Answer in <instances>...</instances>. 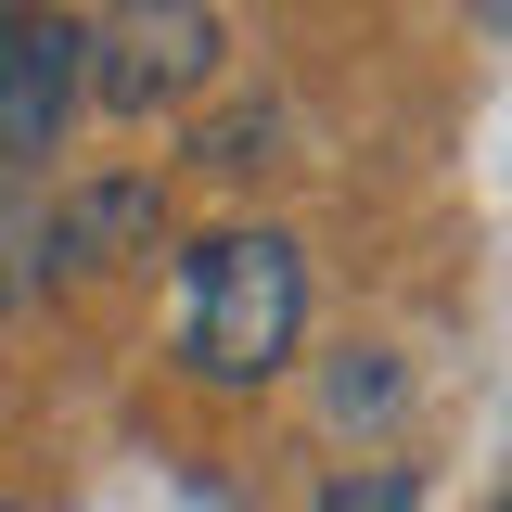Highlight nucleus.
Masks as SVG:
<instances>
[{
	"mask_svg": "<svg viewBox=\"0 0 512 512\" xmlns=\"http://www.w3.org/2000/svg\"><path fill=\"white\" fill-rule=\"evenodd\" d=\"M295 333H308V256L295 231H205L180 256V372L218 384V397H244L295 359Z\"/></svg>",
	"mask_w": 512,
	"mask_h": 512,
	"instance_id": "f257e3e1",
	"label": "nucleus"
},
{
	"mask_svg": "<svg viewBox=\"0 0 512 512\" xmlns=\"http://www.w3.org/2000/svg\"><path fill=\"white\" fill-rule=\"evenodd\" d=\"M218 64H231V26H218L205 0H141V13H103V26H90V90H103L116 116L192 103Z\"/></svg>",
	"mask_w": 512,
	"mask_h": 512,
	"instance_id": "f03ea898",
	"label": "nucleus"
},
{
	"mask_svg": "<svg viewBox=\"0 0 512 512\" xmlns=\"http://www.w3.org/2000/svg\"><path fill=\"white\" fill-rule=\"evenodd\" d=\"M90 90V26L77 13H0V180L52 167Z\"/></svg>",
	"mask_w": 512,
	"mask_h": 512,
	"instance_id": "7ed1b4c3",
	"label": "nucleus"
},
{
	"mask_svg": "<svg viewBox=\"0 0 512 512\" xmlns=\"http://www.w3.org/2000/svg\"><path fill=\"white\" fill-rule=\"evenodd\" d=\"M154 231H167V192L141 180V167H116V180H77L52 205L39 269H116V256H154Z\"/></svg>",
	"mask_w": 512,
	"mask_h": 512,
	"instance_id": "20e7f679",
	"label": "nucleus"
},
{
	"mask_svg": "<svg viewBox=\"0 0 512 512\" xmlns=\"http://www.w3.org/2000/svg\"><path fill=\"white\" fill-rule=\"evenodd\" d=\"M320 512H423V487H410V461H346L320 487Z\"/></svg>",
	"mask_w": 512,
	"mask_h": 512,
	"instance_id": "39448f33",
	"label": "nucleus"
},
{
	"mask_svg": "<svg viewBox=\"0 0 512 512\" xmlns=\"http://www.w3.org/2000/svg\"><path fill=\"white\" fill-rule=\"evenodd\" d=\"M359 410H397V372L384 359H346L333 372V423H359Z\"/></svg>",
	"mask_w": 512,
	"mask_h": 512,
	"instance_id": "423d86ee",
	"label": "nucleus"
},
{
	"mask_svg": "<svg viewBox=\"0 0 512 512\" xmlns=\"http://www.w3.org/2000/svg\"><path fill=\"white\" fill-rule=\"evenodd\" d=\"M500 512H512V500H500Z\"/></svg>",
	"mask_w": 512,
	"mask_h": 512,
	"instance_id": "0eeeda50",
	"label": "nucleus"
}]
</instances>
